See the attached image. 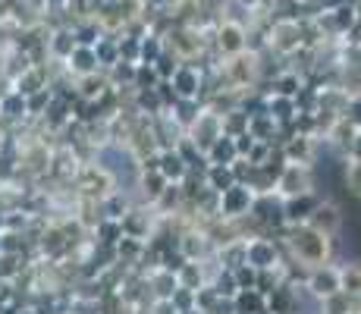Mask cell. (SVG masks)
Here are the masks:
<instances>
[{
	"instance_id": "cell-1",
	"label": "cell",
	"mask_w": 361,
	"mask_h": 314,
	"mask_svg": "<svg viewBox=\"0 0 361 314\" xmlns=\"http://www.w3.org/2000/svg\"><path fill=\"white\" fill-rule=\"evenodd\" d=\"M311 286H314L317 296H333V292L343 289V286H339V270H317Z\"/></svg>"
},
{
	"instance_id": "cell-2",
	"label": "cell",
	"mask_w": 361,
	"mask_h": 314,
	"mask_svg": "<svg viewBox=\"0 0 361 314\" xmlns=\"http://www.w3.org/2000/svg\"><path fill=\"white\" fill-rule=\"evenodd\" d=\"M314 214H317V217H314V227H317V233H330V229L333 227H336V223H339V214H336V207H314Z\"/></svg>"
},
{
	"instance_id": "cell-3",
	"label": "cell",
	"mask_w": 361,
	"mask_h": 314,
	"mask_svg": "<svg viewBox=\"0 0 361 314\" xmlns=\"http://www.w3.org/2000/svg\"><path fill=\"white\" fill-rule=\"evenodd\" d=\"M339 286H343V292H352V296H358L361 292V267H345L343 274H339Z\"/></svg>"
},
{
	"instance_id": "cell-4",
	"label": "cell",
	"mask_w": 361,
	"mask_h": 314,
	"mask_svg": "<svg viewBox=\"0 0 361 314\" xmlns=\"http://www.w3.org/2000/svg\"><path fill=\"white\" fill-rule=\"evenodd\" d=\"M349 183H352V192L361 195V160L349 170Z\"/></svg>"
}]
</instances>
